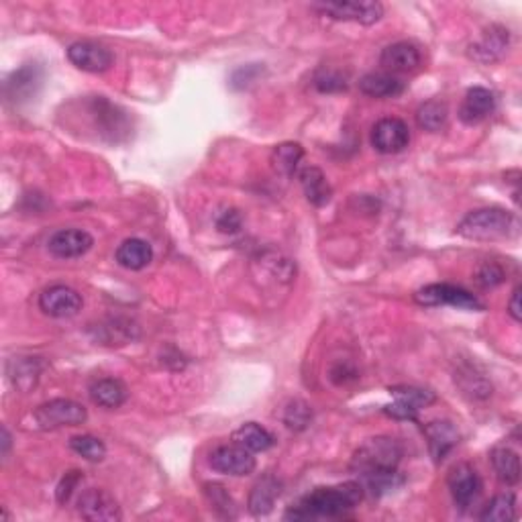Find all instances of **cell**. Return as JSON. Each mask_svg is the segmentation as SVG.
Instances as JSON below:
<instances>
[{
    "mask_svg": "<svg viewBox=\"0 0 522 522\" xmlns=\"http://www.w3.org/2000/svg\"><path fill=\"white\" fill-rule=\"evenodd\" d=\"M363 487L360 482H347L331 487H317L306 494L298 506L286 512V520H308V518H339L361 502Z\"/></svg>",
    "mask_w": 522,
    "mask_h": 522,
    "instance_id": "obj_1",
    "label": "cell"
},
{
    "mask_svg": "<svg viewBox=\"0 0 522 522\" xmlns=\"http://www.w3.org/2000/svg\"><path fill=\"white\" fill-rule=\"evenodd\" d=\"M457 235L471 241H502L518 235V218L504 209H479L457 225Z\"/></svg>",
    "mask_w": 522,
    "mask_h": 522,
    "instance_id": "obj_2",
    "label": "cell"
},
{
    "mask_svg": "<svg viewBox=\"0 0 522 522\" xmlns=\"http://www.w3.org/2000/svg\"><path fill=\"white\" fill-rule=\"evenodd\" d=\"M402 459V447L392 437L368 439L352 459V471L360 478L372 476L380 471H394Z\"/></svg>",
    "mask_w": 522,
    "mask_h": 522,
    "instance_id": "obj_3",
    "label": "cell"
},
{
    "mask_svg": "<svg viewBox=\"0 0 522 522\" xmlns=\"http://www.w3.org/2000/svg\"><path fill=\"white\" fill-rule=\"evenodd\" d=\"M415 302L421 306H455L463 311H484L478 297L467 292L462 286L453 284H429L415 292Z\"/></svg>",
    "mask_w": 522,
    "mask_h": 522,
    "instance_id": "obj_4",
    "label": "cell"
},
{
    "mask_svg": "<svg viewBox=\"0 0 522 522\" xmlns=\"http://www.w3.org/2000/svg\"><path fill=\"white\" fill-rule=\"evenodd\" d=\"M33 418L41 429L78 427V424L86 423L88 410L70 398H56V400L41 404Z\"/></svg>",
    "mask_w": 522,
    "mask_h": 522,
    "instance_id": "obj_5",
    "label": "cell"
},
{
    "mask_svg": "<svg viewBox=\"0 0 522 522\" xmlns=\"http://www.w3.org/2000/svg\"><path fill=\"white\" fill-rule=\"evenodd\" d=\"M209 463L215 471L225 473V476H233V478L249 476V473L256 471L257 467L253 453L247 451L237 443L221 445V447H217L210 453Z\"/></svg>",
    "mask_w": 522,
    "mask_h": 522,
    "instance_id": "obj_6",
    "label": "cell"
},
{
    "mask_svg": "<svg viewBox=\"0 0 522 522\" xmlns=\"http://www.w3.org/2000/svg\"><path fill=\"white\" fill-rule=\"evenodd\" d=\"M447 486L453 502L459 510H467V508L476 504L479 494H482V479L470 463H459L453 467L447 478Z\"/></svg>",
    "mask_w": 522,
    "mask_h": 522,
    "instance_id": "obj_7",
    "label": "cell"
},
{
    "mask_svg": "<svg viewBox=\"0 0 522 522\" xmlns=\"http://www.w3.org/2000/svg\"><path fill=\"white\" fill-rule=\"evenodd\" d=\"M314 9L325 12L335 20H353L361 25H376L384 17L382 3L374 0H352V3H322Z\"/></svg>",
    "mask_w": 522,
    "mask_h": 522,
    "instance_id": "obj_8",
    "label": "cell"
},
{
    "mask_svg": "<svg viewBox=\"0 0 522 522\" xmlns=\"http://www.w3.org/2000/svg\"><path fill=\"white\" fill-rule=\"evenodd\" d=\"M78 512L82 518L92 522H116L123 518L121 506L111 494L100 487H88L78 498Z\"/></svg>",
    "mask_w": 522,
    "mask_h": 522,
    "instance_id": "obj_9",
    "label": "cell"
},
{
    "mask_svg": "<svg viewBox=\"0 0 522 522\" xmlns=\"http://www.w3.org/2000/svg\"><path fill=\"white\" fill-rule=\"evenodd\" d=\"M410 143V129L402 119L386 116L377 121L372 130V146L384 155L400 154Z\"/></svg>",
    "mask_w": 522,
    "mask_h": 522,
    "instance_id": "obj_10",
    "label": "cell"
},
{
    "mask_svg": "<svg viewBox=\"0 0 522 522\" xmlns=\"http://www.w3.org/2000/svg\"><path fill=\"white\" fill-rule=\"evenodd\" d=\"M67 59L82 72L102 74L111 70L115 56L105 45L94 44V41H78L67 47Z\"/></svg>",
    "mask_w": 522,
    "mask_h": 522,
    "instance_id": "obj_11",
    "label": "cell"
},
{
    "mask_svg": "<svg viewBox=\"0 0 522 522\" xmlns=\"http://www.w3.org/2000/svg\"><path fill=\"white\" fill-rule=\"evenodd\" d=\"M84 306V300L70 286H51L39 297V308L47 317L70 319L75 317Z\"/></svg>",
    "mask_w": 522,
    "mask_h": 522,
    "instance_id": "obj_12",
    "label": "cell"
},
{
    "mask_svg": "<svg viewBox=\"0 0 522 522\" xmlns=\"http://www.w3.org/2000/svg\"><path fill=\"white\" fill-rule=\"evenodd\" d=\"M94 237L82 229H61L50 237V251L59 259H75L92 249Z\"/></svg>",
    "mask_w": 522,
    "mask_h": 522,
    "instance_id": "obj_13",
    "label": "cell"
},
{
    "mask_svg": "<svg viewBox=\"0 0 522 522\" xmlns=\"http://www.w3.org/2000/svg\"><path fill=\"white\" fill-rule=\"evenodd\" d=\"M41 78H44V72H41V67L37 64H27L23 67H19V70L12 72L9 75V80H6V99L15 102V105L33 99L41 86Z\"/></svg>",
    "mask_w": 522,
    "mask_h": 522,
    "instance_id": "obj_14",
    "label": "cell"
},
{
    "mask_svg": "<svg viewBox=\"0 0 522 522\" xmlns=\"http://www.w3.org/2000/svg\"><path fill=\"white\" fill-rule=\"evenodd\" d=\"M494 111H496V96H494V92L484 86H473L467 91L462 102L459 119L465 125H478V123L486 121Z\"/></svg>",
    "mask_w": 522,
    "mask_h": 522,
    "instance_id": "obj_15",
    "label": "cell"
},
{
    "mask_svg": "<svg viewBox=\"0 0 522 522\" xmlns=\"http://www.w3.org/2000/svg\"><path fill=\"white\" fill-rule=\"evenodd\" d=\"M510 44L508 29L500 25H494L487 29L478 44L470 45V58L479 61V64H494V61L502 59V56Z\"/></svg>",
    "mask_w": 522,
    "mask_h": 522,
    "instance_id": "obj_16",
    "label": "cell"
},
{
    "mask_svg": "<svg viewBox=\"0 0 522 522\" xmlns=\"http://www.w3.org/2000/svg\"><path fill=\"white\" fill-rule=\"evenodd\" d=\"M424 437L429 441L431 455L437 463H441L451 449L457 447L459 431L449 421H432L423 427Z\"/></svg>",
    "mask_w": 522,
    "mask_h": 522,
    "instance_id": "obj_17",
    "label": "cell"
},
{
    "mask_svg": "<svg viewBox=\"0 0 522 522\" xmlns=\"http://www.w3.org/2000/svg\"><path fill=\"white\" fill-rule=\"evenodd\" d=\"M421 51L408 41H398V44L388 45L380 56L382 66L394 74L415 72L421 66Z\"/></svg>",
    "mask_w": 522,
    "mask_h": 522,
    "instance_id": "obj_18",
    "label": "cell"
},
{
    "mask_svg": "<svg viewBox=\"0 0 522 522\" xmlns=\"http://www.w3.org/2000/svg\"><path fill=\"white\" fill-rule=\"evenodd\" d=\"M281 494V482L272 476V473H265L264 478L257 479V484L253 486L249 494V512L253 517H267L276 506V500Z\"/></svg>",
    "mask_w": 522,
    "mask_h": 522,
    "instance_id": "obj_19",
    "label": "cell"
},
{
    "mask_svg": "<svg viewBox=\"0 0 522 522\" xmlns=\"http://www.w3.org/2000/svg\"><path fill=\"white\" fill-rule=\"evenodd\" d=\"M302 192L312 206H327L333 198V188L328 184L325 171L317 166H306L298 174Z\"/></svg>",
    "mask_w": 522,
    "mask_h": 522,
    "instance_id": "obj_20",
    "label": "cell"
},
{
    "mask_svg": "<svg viewBox=\"0 0 522 522\" xmlns=\"http://www.w3.org/2000/svg\"><path fill=\"white\" fill-rule=\"evenodd\" d=\"M360 91L372 99H396L407 91V82L396 78L394 74L369 72L360 80Z\"/></svg>",
    "mask_w": 522,
    "mask_h": 522,
    "instance_id": "obj_21",
    "label": "cell"
},
{
    "mask_svg": "<svg viewBox=\"0 0 522 522\" xmlns=\"http://www.w3.org/2000/svg\"><path fill=\"white\" fill-rule=\"evenodd\" d=\"M115 257H116V264L125 267V270L139 272V270H146L151 261H154V247H151L147 241H143V239L133 237L116 247Z\"/></svg>",
    "mask_w": 522,
    "mask_h": 522,
    "instance_id": "obj_22",
    "label": "cell"
},
{
    "mask_svg": "<svg viewBox=\"0 0 522 522\" xmlns=\"http://www.w3.org/2000/svg\"><path fill=\"white\" fill-rule=\"evenodd\" d=\"M91 398L94 404H99V407L107 410H115L127 402V388L125 384L119 380L105 377V380H99L92 384Z\"/></svg>",
    "mask_w": 522,
    "mask_h": 522,
    "instance_id": "obj_23",
    "label": "cell"
},
{
    "mask_svg": "<svg viewBox=\"0 0 522 522\" xmlns=\"http://www.w3.org/2000/svg\"><path fill=\"white\" fill-rule=\"evenodd\" d=\"M233 443L241 445L251 453H264L273 447V435L257 423H245L233 432Z\"/></svg>",
    "mask_w": 522,
    "mask_h": 522,
    "instance_id": "obj_24",
    "label": "cell"
},
{
    "mask_svg": "<svg viewBox=\"0 0 522 522\" xmlns=\"http://www.w3.org/2000/svg\"><path fill=\"white\" fill-rule=\"evenodd\" d=\"M41 376V363L37 357H15L9 363V377L20 392H29L37 386Z\"/></svg>",
    "mask_w": 522,
    "mask_h": 522,
    "instance_id": "obj_25",
    "label": "cell"
},
{
    "mask_svg": "<svg viewBox=\"0 0 522 522\" xmlns=\"http://www.w3.org/2000/svg\"><path fill=\"white\" fill-rule=\"evenodd\" d=\"M490 457L500 482L506 486H517L520 482V457L517 451L510 447H496Z\"/></svg>",
    "mask_w": 522,
    "mask_h": 522,
    "instance_id": "obj_26",
    "label": "cell"
},
{
    "mask_svg": "<svg viewBox=\"0 0 522 522\" xmlns=\"http://www.w3.org/2000/svg\"><path fill=\"white\" fill-rule=\"evenodd\" d=\"M302 157H304V149H302L300 143H280L272 151V166L278 174L292 178L294 171L298 170Z\"/></svg>",
    "mask_w": 522,
    "mask_h": 522,
    "instance_id": "obj_27",
    "label": "cell"
},
{
    "mask_svg": "<svg viewBox=\"0 0 522 522\" xmlns=\"http://www.w3.org/2000/svg\"><path fill=\"white\" fill-rule=\"evenodd\" d=\"M517 518V498L514 494H498L484 506L479 520L484 522H510Z\"/></svg>",
    "mask_w": 522,
    "mask_h": 522,
    "instance_id": "obj_28",
    "label": "cell"
},
{
    "mask_svg": "<svg viewBox=\"0 0 522 522\" xmlns=\"http://www.w3.org/2000/svg\"><path fill=\"white\" fill-rule=\"evenodd\" d=\"M449 119V108L441 100H429L416 111V123L418 127L431 133H437L445 127V123Z\"/></svg>",
    "mask_w": 522,
    "mask_h": 522,
    "instance_id": "obj_29",
    "label": "cell"
},
{
    "mask_svg": "<svg viewBox=\"0 0 522 522\" xmlns=\"http://www.w3.org/2000/svg\"><path fill=\"white\" fill-rule=\"evenodd\" d=\"M361 479H363V486H361L363 490H369L377 498L396 492L398 487L404 484V478L400 476V473H398V470L372 473V476H366Z\"/></svg>",
    "mask_w": 522,
    "mask_h": 522,
    "instance_id": "obj_30",
    "label": "cell"
},
{
    "mask_svg": "<svg viewBox=\"0 0 522 522\" xmlns=\"http://www.w3.org/2000/svg\"><path fill=\"white\" fill-rule=\"evenodd\" d=\"M390 394L394 396L398 402L407 404V407L415 410L427 408L431 407V404L437 402L435 392L424 390V388H415V386H394L390 388Z\"/></svg>",
    "mask_w": 522,
    "mask_h": 522,
    "instance_id": "obj_31",
    "label": "cell"
},
{
    "mask_svg": "<svg viewBox=\"0 0 522 522\" xmlns=\"http://www.w3.org/2000/svg\"><path fill=\"white\" fill-rule=\"evenodd\" d=\"M70 447H72V451L78 453L80 457H84L86 462H92V463H99V462H102V459L107 457L105 443H102L100 439L92 437V435L72 437Z\"/></svg>",
    "mask_w": 522,
    "mask_h": 522,
    "instance_id": "obj_32",
    "label": "cell"
},
{
    "mask_svg": "<svg viewBox=\"0 0 522 522\" xmlns=\"http://www.w3.org/2000/svg\"><path fill=\"white\" fill-rule=\"evenodd\" d=\"M311 421H312V410L306 402L294 400L288 404V408L284 410V423L288 429L304 431L308 424H311Z\"/></svg>",
    "mask_w": 522,
    "mask_h": 522,
    "instance_id": "obj_33",
    "label": "cell"
},
{
    "mask_svg": "<svg viewBox=\"0 0 522 522\" xmlns=\"http://www.w3.org/2000/svg\"><path fill=\"white\" fill-rule=\"evenodd\" d=\"M264 70H265L264 64H247V66L237 67L231 75V86L235 88V91H245V88L256 84V82L261 78V74H264Z\"/></svg>",
    "mask_w": 522,
    "mask_h": 522,
    "instance_id": "obj_34",
    "label": "cell"
},
{
    "mask_svg": "<svg viewBox=\"0 0 522 522\" xmlns=\"http://www.w3.org/2000/svg\"><path fill=\"white\" fill-rule=\"evenodd\" d=\"M506 280V273L502 270V265L494 264V261H486L476 270V281L482 288H494L500 286Z\"/></svg>",
    "mask_w": 522,
    "mask_h": 522,
    "instance_id": "obj_35",
    "label": "cell"
},
{
    "mask_svg": "<svg viewBox=\"0 0 522 522\" xmlns=\"http://www.w3.org/2000/svg\"><path fill=\"white\" fill-rule=\"evenodd\" d=\"M314 86H317V91L320 92H343L347 91V78L339 72H333V70H322L317 78H314Z\"/></svg>",
    "mask_w": 522,
    "mask_h": 522,
    "instance_id": "obj_36",
    "label": "cell"
},
{
    "mask_svg": "<svg viewBox=\"0 0 522 522\" xmlns=\"http://www.w3.org/2000/svg\"><path fill=\"white\" fill-rule=\"evenodd\" d=\"M80 482H82V473L80 471H67L66 476L61 478V482L58 486V492H56L58 502L66 504L67 500L72 498V494H74L75 487L80 486Z\"/></svg>",
    "mask_w": 522,
    "mask_h": 522,
    "instance_id": "obj_37",
    "label": "cell"
},
{
    "mask_svg": "<svg viewBox=\"0 0 522 522\" xmlns=\"http://www.w3.org/2000/svg\"><path fill=\"white\" fill-rule=\"evenodd\" d=\"M206 494L210 496V502L215 504L217 510H225V517H233V514H229V510L233 508V502H231L229 494L225 492L223 486L209 484V486H206Z\"/></svg>",
    "mask_w": 522,
    "mask_h": 522,
    "instance_id": "obj_38",
    "label": "cell"
},
{
    "mask_svg": "<svg viewBox=\"0 0 522 522\" xmlns=\"http://www.w3.org/2000/svg\"><path fill=\"white\" fill-rule=\"evenodd\" d=\"M241 215L237 210H225L221 217H218L217 226L221 233H229V235H235V233L241 231Z\"/></svg>",
    "mask_w": 522,
    "mask_h": 522,
    "instance_id": "obj_39",
    "label": "cell"
},
{
    "mask_svg": "<svg viewBox=\"0 0 522 522\" xmlns=\"http://www.w3.org/2000/svg\"><path fill=\"white\" fill-rule=\"evenodd\" d=\"M384 412H386V415L392 418H398V421H416L418 410L410 408V407H407V404L396 400L394 404H390V407L384 408Z\"/></svg>",
    "mask_w": 522,
    "mask_h": 522,
    "instance_id": "obj_40",
    "label": "cell"
},
{
    "mask_svg": "<svg viewBox=\"0 0 522 522\" xmlns=\"http://www.w3.org/2000/svg\"><path fill=\"white\" fill-rule=\"evenodd\" d=\"M508 314H510V317L517 320V322H520L522 320V308H520V286H517L514 288V292H512V297H510V302H508Z\"/></svg>",
    "mask_w": 522,
    "mask_h": 522,
    "instance_id": "obj_41",
    "label": "cell"
},
{
    "mask_svg": "<svg viewBox=\"0 0 522 522\" xmlns=\"http://www.w3.org/2000/svg\"><path fill=\"white\" fill-rule=\"evenodd\" d=\"M9 449H11V435L6 427H3V457L9 455Z\"/></svg>",
    "mask_w": 522,
    "mask_h": 522,
    "instance_id": "obj_42",
    "label": "cell"
}]
</instances>
